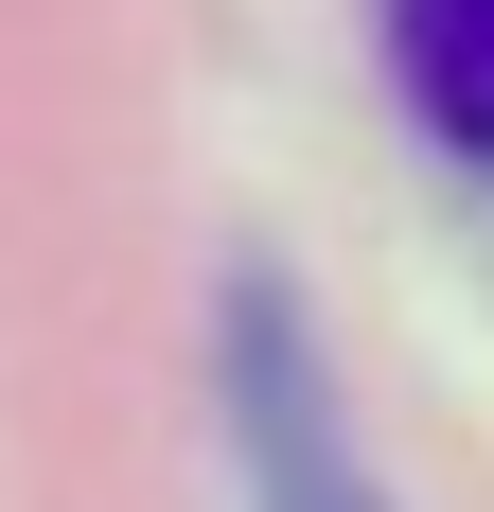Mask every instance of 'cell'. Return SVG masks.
Returning <instances> with one entry per match:
<instances>
[{
  "mask_svg": "<svg viewBox=\"0 0 494 512\" xmlns=\"http://www.w3.org/2000/svg\"><path fill=\"white\" fill-rule=\"evenodd\" d=\"M247 460H265L283 512H389L371 477L336 460V424H318V371H300V354H247Z\"/></svg>",
  "mask_w": 494,
  "mask_h": 512,
  "instance_id": "2",
  "label": "cell"
},
{
  "mask_svg": "<svg viewBox=\"0 0 494 512\" xmlns=\"http://www.w3.org/2000/svg\"><path fill=\"white\" fill-rule=\"evenodd\" d=\"M389 71L459 159H494V0H389Z\"/></svg>",
  "mask_w": 494,
  "mask_h": 512,
  "instance_id": "1",
  "label": "cell"
}]
</instances>
